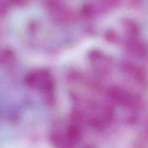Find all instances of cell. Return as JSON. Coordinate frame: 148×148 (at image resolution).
Here are the masks:
<instances>
[{
	"label": "cell",
	"instance_id": "1",
	"mask_svg": "<svg viewBox=\"0 0 148 148\" xmlns=\"http://www.w3.org/2000/svg\"><path fill=\"white\" fill-rule=\"evenodd\" d=\"M29 87L37 90L46 96L47 100L52 99L55 91V82L51 73L45 69H38L28 73L25 78Z\"/></svg>",
	"mask_w": 148,
	"mask_h": 148
},
{
	"label": "cell",
	"instance_id": "4",
	"mask_svg": "<svg viewBox=\"0 0 148 148\" xmlns=\"http://www.w3.org/2000/svg\"><path fill=\"white\" fill-rule=\"evenodd\" d=\"M106 38L110 41H115L117 39V35L113 32H109L107 33L106 35Z\"/></svg>",
	"mask_w": 148,
	"mask_h": 148
},
{
	"label": "cell",
	"instance_id": "3",
	"mask_svg": "<svg viewBox=\"0 0 148 148\" xmlns=\"http://www.w3.org/2000/svg\"><path fill=\"white\" fill-rule=\"evenodd\" d=\"M14 60L13 52L10 49H5L1 55V63H3V64L8 65L13 64Z\"/></svg>",
	"mask_w": 148,
	"mask_h": 148
},
{
	"label": "cell",
	"instance_id": "2",
	"mask_svg": "<svg viewBox=\"0 0 148 148\" xmlns=\"http://www.w3.org/2000/svg\"><path fill=\"white\" fill-rule=\"evenodd\" d=\"M48 5L51 15L56 22L60 24H67L72 22L75 18L71 11L57 1H51Z\"/></svg>",
	"mask_w": 148,
	"mask_h": 148
}]
</instances>
